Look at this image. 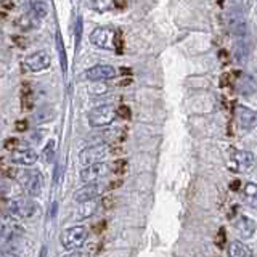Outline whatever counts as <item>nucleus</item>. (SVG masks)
<instances>
[{
	"instance_id": "30",
	"label": "nucleus",
	"mask_w": 257,
	"mask_h": 257,
	"mask_svg": "<svg viewBox=\"0 0 257 257\" xmlns=\"http://www.w3.org/2000/svg\"><path fill=\"white\" fill-rule=\"evenodd\" d=\"M239 188H241V180L239 179H235L230 183V190L231 191H239Z\"/></svg>"
},
{
	"instance_id": "22",
	"label": "nucleus",
	"mask_w": 257,
	"mask_h": 257,
	"mask_svg": "<svg viewBox=\"0 0 257 257\" xmlns=\"http://www.w3.org/2000/svg\"><path fill=\"white\" fill-rule=\"evenodd\" d=\"M225 243H227V235H225V228H220L219 231H217L215 244H217V247L223 249V247H225Z\"/></svg>"
},
{
	"instance_id": "5",
	"label": "nucleus",
	"mask_w": 257,
	"mask_h": 257,
	"mask_svg": "<svg viewBox=\"0 0 257 257\" xmlns=\"http://www.w3.org/2000/svg\"><path fill=\"white\" fill-rule=\"evenodd\" d=\"M254 155L249 151H238V150H231L230 158H228V169L231 172L236 174H246L254 167Z\"/></svg>"
},
{
	"instance_id": "7",
	"label": "nucleus",
	"mask_w": 257,
	"mask_h": 257,
	"mask_svg": "<svg viewBox=\"0 0 257 257\" xmlns=\"http://www.w3.org/2000/svg\"><path fill=\"white\" fill-rule=\"evenodd\" d=\"M7 207H8L10 215L16 217V219H29V217H32L37 211L36 203L28 198H18V199L8 201Z\"/></svg>"
},
{
	"instance_id": "17",
	"label": "nucleus",
	"mask_w": 257,
	"mask_h": 257,
	"mask_svg": "<svg viewBox=\"0 0 257 257\" xmlns=\"http://www.w3.org/2000/svg\"><path fill=\"white\" fill-rule=\"evenodd\" d=\"M230 257H252V251L241 241H231L228 244Z\"/></svg>"
},
{
	"instance_id": "24",
	"label": "nucleus",
	"mask_w": 257,
	"mask_h": 257,
	"mask_svg": "<svg viewBox=\"0 0 257 257\" xmlns=\"http://www.w3.org/2000/svg\"><path fill=\"white\" fill-rule=\"evenodd\" d=\"M117 114H119L120 117H124V119H131V117H132V116H131V109H128V106H125V104H122V106H119Z\"/></svg>"
},
{
	"instance_id": "9",
	"label": "nucleus",
	"mask_w": 257,
	"mask_h": 257,
	"mask_svg": "<svg viewBox=\"0 0 257 257\" xmlns=\"http://www.w3.org/2000/svg\"><path fill=\"white\" fill-rule=\"evenodd\" d=\"M82 77L92 82H101V80H109L116 77V69L109 64H96V66L88 68L82 72Z\"/></svg>"
},
{
	"instance_id": "12",
	"label": "nucleus",
	"mask_w": 257,
	"mask_h": 257,
	"mask_svg": "<svg viewBox=\"0 0 257 257\" xmlns=\"http://www.w3.org/2000/svg\"><path fill=\"white\" fill-rule=\"evenodd\" d=\"M235 116L238 124L244 128V131H252L257 127V111L243 106V104H236L235 106Z\"/></svg>"
},
{
	"instance_id": "11",
	"label": "nucleus",
	"mask_w": 257,
	"mask_h": 257,
	"mask_svg": "<svg viewBox=\"0 0 257 257\" xmlns=\"http://www.w3.org/2000/svg\"><path fill=\"white\" fill-rule=\"evenodd\" d=\"M52 63V56L47 50H37L34 53H31L26 56L24 60V64L26 68L32 72H40V71H45Z\"/></svg>"
},
{
	"instance_id": "3",
	"label": "nucleus",
	"mask_w": 257,
	"mask_h": 257,
	"mask_svg": "<svg viewBox=\"0 0 257 257\" xmlns=\"http://www.w3.org/2000/svg\"><path fill=\"white\" fill-rule=\"evenodd\" d=\"M117 116V111L112 104H101V106L93 108L90 112H88V125L93 128H103L108 127L114 122V119Z\"/></svg>"
},
{
	"instance_id": "23",
	"label": "nucleus",
	"mask_w": 257,
	"mask_h": 257,
	"mask_svg": "<svg viewBox=\"0 0 257 257\" xmlns=\"http://www.w3.org/2000/svg\"><path fill=\"white\" fill-rule=\"evenodd\" d=\"M18 147H20V142L16 140V139H8L7 142H5V145H4V148L5 150H8V151H15V150H18Z\"/></svg>"
},
{
	"instance_id": "14",
	"label": "nucleus",
	"mask_w": 257,
	"mask_h": 257,
	"mask_svg": "<svg viewBox=\"0 0 257 257\" xmlns=\"http://www.w3.org/2000/svg\"><path fill=\"white\" fill-rule=\"evenodd\" d=\"M10 159L13 164L31 167L39 161V155L32 148H18L10 155Z\"/></svg>"
},
{
	"instance_id": "13",
	"label": "nucleus",
	"mask_w": 257,
	"mask_h": 257,
	"mask_svg": "<svg viewBox=\"0 0 257 257\" xmlns=\"http://www.w3.org/2000/svg\"><path fill=\"white\" fill-rule=\"evenodd\" d=\"M101 190L103 187L100 183H87L84 187H80L76 193H74V201L79 204H85V203H90L95 198H98L101 195Z\"/></svg>"
},
{
	"instance_id": "26",
	"label": "nucleus",
	"mask_w": 257,
	"mask_h": 257,
	"mask_svg": "<svg viewBox=\"0 0 257 257\" xmlns=\"http://www.w3.org/2000/svg\"><path fill=\"white\" fill-rule=\"evenodd\" d=\"M58 47H60V55H61V66H63V71H66V58H64V47H63V42H61V37L58 36Z\"/></svg>"
},
{
	"instance_id": "18",
	"label": "nucleus",
	"mask_w": 257,
	"mask_h": 257,
	"mask_svg": "<svg viewBox=\"0 0 257 257\" xmlns=\"http://www.w3.org/2000/svg\"><path fill=\"white\" fill-rule=\"evenodd\" d=\"M28 7H29V10H31L29 15L34 16L37 21L45 18L47 13H48V4L47 2H31V4H28Z\"/></svg>"
},
{
	"instance_id": "27",
	"label": "nucleus",
	"mask_w": 257,
	"mask_h": 257,
	"mask_svg": "<svg viewBox=\"0 0 257 257\" xmlns=\"http://www.w3.org/2000/svg\"><path fill=\"white\" fill-rule=\"evenodd\" d=\"M8 191H10V183H8L5 179H0V196L7 195Z\"/></svg>"
},
{
	"instance_id": "16",
	"label": "nucleus",
	"mask_w": 257,
	"mask_h": 257,
	"mask_svg": "<svg viewBox=\"0 0 257 257\" xmlns=\"http://www.w3.org/2000/svg\"><path fill=\"white\" fill-rule=\"evenodd\" d=\"M228 28L236 37H244V34H246V24H244L243 16L239 13L228 15Z\"/></svg>"
},
{
	"instance_id": "15",
	"label": "nucleus",
	"mask_w": 257,
	"mask_h": 257,
	"mask_svg": "<svg viewBox=\"0 0 257 257\" xmlns=\"http://www.w3.org/2000/svg\"><path fill=\"white\" fill-rule=\"evenodd\" d=\"M235 228L239 233L241 238L249 239V238H252V235L255 233V222L246 215H239L236 223H235Z\"/></svg>"
},
{
	"instance_id": "33",
	"label": "nucleus",
	"mask_w": 257,
	"mask_h": 257,
	"mask_svg": "<svg viewBox=\"0 0 257 257\" xmlns=\"http://www.w3.org/2000/svg\"><path fill=\"white\" fill-rule=\"evenodd\" d=\"M125 2H114V7H117V8H125Z\"/></svg>"
},
{
	"instance_id": "31",
	"label": "nucleus",
	"mask_w": 257,
	"mask_h": 257,
	"mask_svg": "<svg viewBox=\"0 0 257 257\" xmlns=\"http://www.w3.org/2000/svg\"><path fill=\"white\" fill-rule=\"evenodd\" d=\"M230 84H231V77H230V74H223L222 79H220V85L225 87V85H230Z\"/></svg>"
},
{
	"instance_id": "6",
	"label": "nucleus",
	"mask_w": 257,
	"mask_h": 257,
	"mask_svg": "<svg viewBox=\"0 0 257 257\" xmlns=\"http://www.w3.org/2000/svg\"><path fill=\"white\" fill-rule=\"evenodd\" d=\"M109 151V145L108 143H95L90 145V147L84 148L82 151L79 153V161L82 166H92V164H98L101 161L106 158Z\"/></svg>"
},
{
	"instance_id": "8",
	"label": "nucleus",
	"mask_w": 257,
	"mask_h": 257,
	"mask_svg": "<svg viewBox=\"0 0 257 257\" xmlns=\"http://www.w3.org/2000/svg\"><path fill=\"white\" fill-rule=\"evenodd\" d=\"M114 37H116V34L109 28H95L90 32V42L95 47L103 48V50H111V48H114Z\"/></svg>"
},
{
	"instance_id": "21",
	"label": "nucleus",
	"mask_w": 257,
	"mask_h": 257,
	"mask_svg": "<svg viewBox=\"0 0 257 257\" xmlns=\"http://www.w3.org/2000/svg\"><path fill=\"white\" fill-rule=\"evenodd\" d=\"M244 198L251 201V203H255V201H257V183H252V182L246 183Z\"/></svg>"
},
{
	"instance_id": "29",
	"label": "nucleus",
	"mask_w": 257,
	"mask_h": 257,
	"mask_svg": "<svg viewBox=\"0 0 257 257\" xmlns=\"http://www.w3.org/2000/svg\"><path fill=\"white\" fill-rule=\"evenodd\" d=\"M15 127H16V131L24 132V131H26V127H28V120H18V122L15 124Z\"/></svg>"
},
{
	"instance_id": "1",
	"label": "nucleus",
	"mask_w": 257,
	"mask_h": 257,
	"mask_svg": "<svg viewBox=\"0 0 257 257\" xmlns=\"http://www.w3.org/2000/svg\"><path fill=\"white\" fill-rule=\"evenodd\" d=\"M21 235L23 228L13 219L0 220V251L12 252Z\"/></svg>"
},
{
	"instance_id": "19",
	"label": "nucleus",
	"mask_w": 257,
	"mask_h": 257,
	"mask_svg": "<svg viewBox=\"0 0 257 257\" xmlns=\"http://www.w3.org/2000/svg\"><path fill=\"white\" fill-rule=\"evenodd\" d=\"M88 7L95 8L98 13H104L114 7V2H111V0H95V2H88Z\"/></svg>"
},
{
	"instance_id": "2",
	"label": "nucleus",
	"mask_w": 257,
	"mask_h": 257,
	"mask_svg": "<svg viewBox=\"0 0 257 257\" xmlns=\"http://www.w3.org/2000/svg\"><path fill=\"white\" fill-rule=\"evenodd\" d=\"M88 238V231L82 225H74V227H68L61 231L60 243L68 251H76L82 246Z\"/></svg>"
},
{
	"instance_id": "4",
	"label": "nucleus",
	"mask_w": 257,
	"mask_h": 257,
	"mask_svg": "<svg viewBox=\"0 0 257 257\" xmlns=\"http://www.w3.org/2000/svg\"><path fill=\"white\" fill-rule=\"evenodd\" d=\"M20 177V183L24 188V191L28 193L31 198H37L40 193H42L44 188V175L39 171H34V169H26V171L18 172L16 174Z\"/></svg>"
},
{
	"instance_id": "34",
	"label": "nucleus",
	"mask_w": 257,
	"mask_h": 257,
	"mask_svg": "<svg viewBox=\"0 0 257 257\" xmlns=\"http://www.w3.org/2000/svg\"><path fill=\"white\" fill-rule=\"evenodd\" d=\"M2 5H4L5 8H12V7H13V4H10V2H7V4H2Z\"/></svg>"
},
{
	"instance_id": "28",
	"label": "nucleus",
	"mask_w": 257,
	"mask_h": 257,
	"mask_svg": "<svg viewBox=\"0 0 257 257\" xmlns=\"http://www.w3.org/2000/svg\"><path fill=\"white\" fill-rule=\"evenodd\" d=\"M125 166H127L125 161H117V163L114 164V167H112V171L117 172V174H120V172H124V171H125Z\"/></svg>"
},
{
	"instance_id": "25",
	"label": "nucleus",
	"mask_w": 257,
	"mask_h": 257,
	"mask_svg": "<svg viewBox=\"0 0 257 257\" xmlns=\"http://www.w3.org/2000/svg\"><path fill=\"white\" fill-rule=\"evenodd\" d=\"M114 48H116L117 53H122L124 42H122V36L120 34H116V37H114Z\"/></svg>"
},
{
	"instance_id": "32",
	"label": "nucleus",
	"mask_w": 257,
	"mask_h": 257,
	"mask_svg": "<svg viewBox=\"0 0 257 257\" xmlns=\"http://www.w3.org/2000/svg\"><path fill=\"white\" fill-rule=\"evenodd\" d=\"M84 254L80 252V251H71V252H68L66 255H63V257H82Z\"/></svg>"
},
{
	"instance_id": "10",
	"label": "nucleus",
	"mask_w": 257,
	"mask_h": 257,
	"mask_svg": "<svg viewBox=\"0 0 257 257\" xmlns=\"http://www.w3.org/2000/svg\"><path fill=\"white\" fill-rule=\"evenodd\" d=\"M111 172V167L104 163H98V164H92V166H87L80 171L79 177L85 185L87 183H96L103 177H106Z\"/></svg>"
},
{
	"instance_id": "20",
	"label": "nucleus",
	"mask_w": 257,
	"mask_h": 257,
	"mask_svg": "<svg viewBox=\"0 0 257 257\" xmlns=\"http://www.w3.org/2000/svg\"><path fill=\"white\" fill-rule=\"evenodd\" d=\"M55 150H56V142L55 140H50L45 145V148L42 151V158H44L45 163H52V159L55 156Z\"/></svg>"
}]
</instances>
